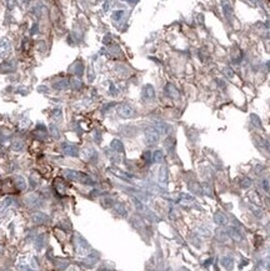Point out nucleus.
Returning <instances> with one entry per match:
<instances>
[{
    "mask_svg": "<svg viewBox=\"0 0 270 271\" xmlns=\"http://www.w3.org/2000/svg\"><path fill=\"white\" fill-rule=\"evenodd\" d=\"M145 139H146V142L149 145H155L159 141V133H158V130L153 129V127H149V129L145 131Z\"/></svg>",
    "mask_w": 270,
    "mask_h": 271,
    "instance_id": "nucleus-1",
    "label": "nucleus"
},
{
    "mask_svg": "<svg viewBox=\"0 0 270 271\" xmlns=\"http://www.w3.org/2000/svg\"><path fill=\"white\" fill-rule=\"evenodd\" d=\"M66 176L69 179H73V180H79V181H81V182H85V184H88L89 181V178L86 175L84 174H81V172H78V171H66Z\"/></svg>",
    "mask_w": 270,
    "mask_h": 271,
    "instance_id": "nucleus-2",
    "label": "nucleus"
},
{
    "mask_svg": "<svg viewBox=\"0 0 270 271\" xmlns=\"http://www.w3.org/2000/svg\"><path fill=\"white\" fill-rule=\"evenodd\" d=\"M119 115L123 116V118H130L134 114V110H133L131 106H129V105H121L119 108Z\"/></svg>",
    "mask_w": 270,
    "mask_h": 271,
    "instance_id": "nucleus-3",
    "label": "nucleus"
},
{
    "mask_svg": "<svg viewBox=\"0 0 270 271\" xmlns=\"http://www.w3.org/2000/svg\"><path fill=\"white\" fill-rule=\"evenodd\" d=\"M63 150L65 151V154H68V155H71V156L77 155V149H75V146L70 145V144H64Z\"/></svg>",
    "mask_w": 270,
    "mask_h": 271,
    "instance_id": "nucleus-4",
    "label": "nucleus"
},
{
    "mask_svg": "<svg viewBox=\"0 0 270 271\" xmlns=\"http://www.w3.org/2000/svg\"><path fill=\"white\" fill-rule=\"evenodd\" d=\"M161 159V151H157L155 153V160H160Z\"/></svg>",
    "mask_w": 270,
    "mask_h": 271,
    "instance_id": "nucleus-5",
    "label": "nucleus"
},
{
    "mask_svg": "<svg viewBox=\"0 0 270 271\" xmlns=\"http://www.w3.org/2000/svg\"><path fill=\"white\" fill-rule=\"evenodd\" d=\"M0 253H1V246H0Z\"/></svg>",
    "mask_w": 270,
    "mask_h": 271,
    "instance_id": "nucleus-6",
    "label": "nucleus"
}]
</instances>
